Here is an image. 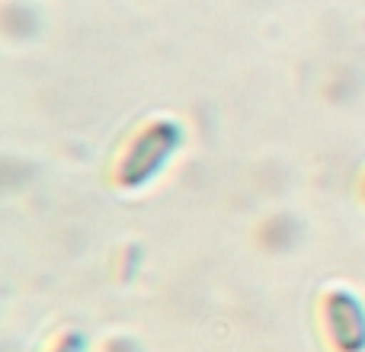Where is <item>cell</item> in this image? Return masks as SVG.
Returning a JSON list of instances; mask_svg holds the SVG:
<instances>
[{
  "label": "cell",
  "mask_w": 365,
  "mask_h": 352,
  "mask_svg": "<svg viewBox=\"0 0 365 352\" xmlns=\"http://www.w3.org/2000/svg\"><path fill=\"white\" fill-rule=\"evenodd\" d=\"M182 145V128L170 119H158L145 125L125 147L119 167H115V180L122 189H141L154 180L173 157V151Z\"/></svg>",
  "instance_id": "obj_1"
},
{
  "label": "cell",
  "mask_w": 365,
  "mask_h": 352,
  "mask_svg": "<svg viewBox=\"0 0 365 352\" xmlns=\"http://www.w3.org/2000/svg\"><path fill=\"white\" fill-rule=\"evenodd\" d=\"M324 323L336 352H365V308L356 295L330 291L324 298Z\"/></svg>",
  "instance_id": "obj_2"
},
{
  "label": "cell",
  "mask_w": 365,
  "mask_h": 352,
  "mask_svg": "<svg viewBox=\"0 0 365 352\" xmlns=\"http://www.w3.org/2000/svg\"><path fill=\"white\" fill-rule=\"evenodd\" d=\"M51 352H87V343H83L81 333H64L61 340L51 346Z\"/></svg>",
  "instance_id": "obj_3"
}]
</instances>
